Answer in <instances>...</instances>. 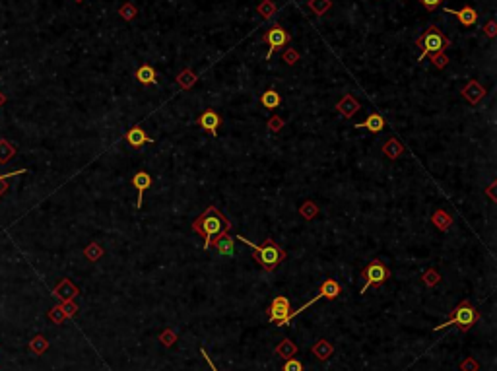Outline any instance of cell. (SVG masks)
I'll list each match as a JSON object with an SVG mask.
<instances>
[{"label": "cell", "mask_w": 497, "mask_h": 371, "mask_svg": "<svg viewBox=\"0 0 497 371\" xmlns=\"http://www.w3.org/2000/svg\"><path fill=\"white\" fill-rule=\"evenodd\" d=\"M231 230V222L220 212L214 204H210L196 220L193 222V232H196L204 239V251L210 249V243L216 235Z\"/></svg>", "instance_id": "cell-1"}, {"label": "cell", "mask_w": 497, "mask_h": 371, "mask_svg": "<svg viewBox=\"0 0 497 371\" xmlns=\"http://www.w3.org/2000/svg\"><path fill=\"white\" fill-rule=\"evenodd\" d=\"M239 241H243L247 247H251V251H253V259L257 260L258 264L262 266V270H266V272H274V270L278 269V264H282L285 259H287V253H285V249L282 247V245H278L274 239H264V241L260 243V245H257V243L248 241L247 237H243V235H235Z\"/></svg>", "instance_id": "cell-2"}, {"label": "cell", "mask_w": 497, "mask_h": 371, "mask_svg": "<svg viewBox=\"0 0 497 371\" xmlns=\"http://www.w3.org/2000/svg\"><path fill=\"white\" fill-rule=\"evenodd\" d=\"M416 45L422 49V53L418 56V60L422 63L427 55H437V53H445L451 47V39L443 33L437 26H429L420 37L416 39Z\"/></svg>", "instance_id": "cell-3"}, {"label": "cell", "mask_w": 497, "mask_h": 371, "mask_svg": "<svg viewBox=\"0 0 497 371\" xmlns=\"http://www.w3.org/2000/svg\"><path fill=\"white\" fill-rule=\"evenodd\" d=\"M478 321H480V311L470 303L468 299H464V301H461L459 305L452 309L451 319H449V321H445V323H441L439 326H435V333H437V331H443V328H447V326H452V325L459 326L462 333H468L470 328L476 325Z\"/></svg>", "instance_id": "cell-4"}, {"label": "cell", "mask_w": 497, "mask_h": 371, "mask_svg": "<svg viewBox=\"0 0 497 371\" xmlns=\"http://www.w3.org/2000/svg\"><path fill=\"white\" fill-rule=\"evenodd\" d=\"M359 278L363 280V286H361V290H359V294L363 296L369 288H381V286L390 278V269H388L383 260L373 259V260H369L367 264L361 269Z\"/></svg>", "instance_id": "cell-5"}, {"label": "cell", "mask_w": 497, "mask_h": 371, "mask_svg": "<svg viewBox=\"0 0 497 371\" xmlns=\"http://www.w3.org/2000/svg\"><path fill=\"white\" fill-rule=\"evenodd\" d=\"M342 294V286L336 282L334 278H326L324 282H322L321 286H319V292H317V296L313 297V299H309L307 303H303V305L299 307V309H295V311H289V315H287V323L294 319V317H297L299 313H303L305 309H309L311 305H315L319 299H336V297Z\"/></svg>", "instance_id": "cell-6"}, {"label": "cell", "mask_w": 497, "mask_h": 371, "mask_svg": "<svg viewBox=\"0 0 497 371\" xmlns=\"http://www.w3.org/2000/svg\"><path fill=\"white\" fill-rule=\"evenodd\" d=\"M289 311H292L289 299H287L285 296H276L272 301H270V305H268V321L278 326L289 325V323H287Z\"/></svg>", "instance_id": "cell-7"}, {"label": "cell", "mask_w": 497, "mask_h": 371, "mask_svg": "<svg viewBox=\"0 0 497 371\" xmlns=\"http://www.w3.org/2000/svg\"><path fill=\"white\" fill-rule=\"evenodd\" d=\"M264 41H266V45L270 47L266 53V58L270 60L272 55H274V51H278V49H282V47H285V45H289L292 35H289V31H285L282 26L274 24V26L264 33Z\"/></svg>", "instance_id": "cell-8"}, {"label": "cell", "mask_w": 497, "mask_h": 371, "mask_svg": "<svg viewBox=\"0 0 497 371\" xmlns=\"http://www.w3.org/2000/svg\"><path fill=\"white\" fill-rule=\"evenodd\" d=\"M221 125V117L214 109H206V111L196 119V127H200L202 130H206L212 138L218 136V130H220Z\"/></svg>", "instance_id": "cell-9"}, {"label": "cell", "mask_w": 497, "mask_h": 371, "mask_svg": "<svg viewBox=\"0 0 497 371\" xmlns=\"http://www.w3.org/2000/svg\"><path fill=\"white\" fill-rule=\"evenodd\" d=\"M125 140L129 142L130 148H134V150H140L142 146H146V144H154V142H156L152 136H148L146 130L142 129V127H138V125H134L132 129H129L127 132H125Z\"/></svg>", "instance_id": "cell-10"}, {"label": "cell", "mask_w": 497, "mask_h": 371, "mask_svg": "<svg viewBox=\"0 0 497 371\" xmlns=\"http://www.w3.org/2000/svg\"><path fill=\"white\" fill-rule=\"evenodd\" d=\"M210 247H214L220 257H235V241L227 232L216 235L210 243Z\"/></svg>", "instance_id": "cell-11"}, {"label": "cell", "mask_w": 497, "mask_h": 371, "mask_svg": "<svg viewBox=\"0 0 497 371\" xmlns=\"http://www.w3.org/2000/svg\"><path fill=\"white\" fill-rule=\"evenodd\" d=\"M130 183H132V187L138 191V200H136V208H142V202H144V193H146L148 189L152 187V175L148 173V171H136L134 175H132V179H130Z\"/></svg>", "instance_id": "cell-12"}, {"label": "cell", "mask_w": 497, "mask_h": 371, "mask_svg": "<svg viewBox=\"0 0 497 371\" xmlns=\"http://www.w3.org/2000/svg\"><path fill=\"white\" fill-rule=\"evenodd\" d=\"M461 93L470 105H478V103L486 97V88H484L478 80H470V82L461 90Z\"/></svg>", "instance_id": "cell-13"}, {"label": "cell", "mask_w": 497, "mask_h": 371, "mask_svg": "<svg viewBox=\"0 0 497 371\" xmlns=\"http://www.w3.org/2000/svg\"><path fill=\"white\" fill-rule=\"evenodd\" d=\"M356 129H363V130H369V132H373V134H379V132H383L385 130V127H387V121H385V117L381 115V113H369L367 119L363 122H358V125H354Z\"/></svg>", "instance_id": "cell-14"}, {"label": "cell", "mask_w": 497, "mask_h": 371, "mask_svg": "<svg viewBox=\"0 0 497 371\" xmlns=\"http://www.w3.org/2000/svg\"><path fill=\"white\" fill-rule=\"evenodd\" d=\"M445 12L447 14H452V16H457L459 18V22H461L462 26H466V28H472V26H476V22H478V12H476V8H472V6H462L461 10H452V8H445Z\"/></svg>", "instance_id": "cell-15"}, {"label": "cell", "mask_w": 497, "mask_h": 371, "mask_svg": "<svg viewBox=\"0 0 497 371\" xmlns=\"http://www.w3.org/2000/svg\"><path fill=\"white\" fill-rule=\"evenodd\" d=\"M359 109H361V107H359V101L351 95V93H346L340 101L336 103V111L340 113L344 119H351Z\"/></svg>", "instance_id": "cell-16"}, {"label": "cell", "mask_w": 497, "mask_h": 371, "mask_svg": "<svg viewBox=\"0 0 497 371\" xmlns=\"http://www.w3.org/2000/svg\"><path fill=\"white\" fill-rule=\"evenodd\" d=\"M53 294H55V297L63 299V301H72L74 297L78 296V288H76L68 278H65V280H60V284L53 290Z\"/></svg>", "instance_id": "cell-17"}, {"label": "cell", "mask_w": 497, "mask_h": 371, "mask_svg": "<svg viewBox=\"0 0 497 371\" xmlns=\"http://www.w3.org/2000/svg\"><path fill=\"white\" fill-rule=\"evenodd\" d=\"M311 354H313L319 362H326L332 354H334V344L328 342V340H324V338H321V340H317L315 346L311 348Z\"/></svg>", "instance_id": "cell-18"}, {"label": "cell", "mask_w": 497, "mask_h": 371, "mask_svg": "<svg viewBox=\"0 0 497 371\" xmlns=\"http://www.w3.org/2000/svg\"><path fill=\"white\" fill-rule=\"evenodd\" d=\"M431 222H433V225L437 228V230H441V232H449L451 230V225H452V216L445 208H437L435 212H433V216H431Z\"/></svg>", "instance_id": "cell-19"}, {"label": "cell", "mask_w": 497, "mask_h": 371, "mask_svg": "<svg viewBox=\"0 0 497 371\" xmlns=\"http://www.w3.org/2000/svg\"><path fill=\"white\" fill-rule=\"evenodd\" d=\"M381 150H383L385 158H388V159H398L406 152L404 144H402L398 138H388L387 142L383 144V148Z\"/></svg>", "instance_id": "cell-20"}, {"label": "cell", "mask_w": 497, "mask_h": 371, "mask_svg": "<svg viewBox=\"0 0 497 371\" xmlns=\"http://www.w3.org/2000/svg\"><path fill=\"white\" fill-rule=\"evenodd\" d=\"M136 80H138L142 86H154V84H157V74L156 70H154V66L150 65H142L136 70Z\"/></svg>", "instance_id": "cell-21"}, {"label": "cell", "mask_w": 497, "mask_h": 371, "mask_svg": "<svg viewBox=\"0 0 497 371\" xmlns=\"http://www.w3.org/2000/svg\"><path fill=\"white\" fill-rule=\"evenodd\" d=\"M276 356L278 358H284V360H289V358H294L295 354H297V344L292 342L289 338H284L282 342L276 346Z\"/></svg>", "instance_id": "cell-22"}, {"label": "cell", "mask_w": 497, "mask_h": 371, "mask_svg": "<svg viewBox=\"0 0 497 371\" xmlns=\"http://www.w3.org/2000/svg\"><path fill=\"white\" fill-rule=\"evenodd\" d=\"M175 80H177V84H179V88H181V90H191L194 84L198 82V76L194 74L193 70L184 68L183 72H179V74H177Z\"/></svg>", "instance_id": "cell-23"}, {"label": "cell", "mask_w": 497, "mask_h": 371, "mask_svg": "<svg viewBox=\"0 0 497 371\" xmlns=\"http://www.w3.org/2000/svg\"><path fill=\"white\" fill-rule=\"evenodd\" d=\"M260 103L266 107V109H276V107H280L282 105V97H280V93L276 92V90H266V92L260 95Z\"/></svg>", "instance_id": "cell-24"}, {"label": "cell", "mask_w": 497, "mask_h": 371, "mask_svg": "<svg viewBox=\"0 0 497 371\" xmlns=\"http://www.w3.org/2000/svg\"><path fill=\"white\" fill-rule=\"evenodd\" d=\"M319 212H321V208L313 200H305L303 204L299 206V214H301L303 220H313V218L319 216Z\"/></svg>", "instance_id": "cell-25"}, {"label": "cell", "mask_w": 497, "mask_h": 371, "mask_svg": "<svg viewBox=\"0 0 497 371\" xmlns=\"http://www.w3.org/2000/svg\"><path fill=\"white\" fill-rule=\"evenodd\" d=\"M14 156H16V148L10 144L8 140L0 138V163H8Z\"/></svg>", "instance_id": "cell-26"}, {"label": "cell", "mask_w": 497, "mask_h": 371, "mask_svg": "<svg viewBox=\"0 0 497 371\" xmlns=\"http://www.w3.org/2000/svg\"><path fill=\"white\" fill-rule=\"evenodd\" d=\"M103 247L99 245V243H90L86 249H84V255H86V259L92 260V262H95V260H99L103 257Z\"/></svg>", "instance_id": "cell-27"}, {"label": "cell", "mask_w": 497, "mask_h": 371, "mask_svg": "<svg viewBox=\"0 0 497 371\" xmlns=\"http://www.w3.org/2000/svg\"><path fill=\"white\" fill-rule=\"evenodd\" d=\"M257 10H258V14L262 16L264 19H270L274 14H276V10H278V6L272 2V0H262L260 4L257 6Z\"/></svg>", "instance_id": "cell-28"}, {"label": "cell", "mask_w": 497, "mask_h": 371, "mask_svg": "<svg viewBox=\"0 0 497 371\" xmlns=\"http://www.w3.org/2000/svg\"><path fill=\"white\" fill-rule=\"evenodd\" d=\"M332 6V0H309V8L313 10L317 16L326 14Z\"/></svg>", "instance_id": "cell-29"}, {"label": "cell", "mask_w": 497, "mask_h": 371, "mask_svg": "<svg viewBox=\"0 0 497 371\" xmlns=\"http://www.w3.org/2000/svg\"><path fill=\"white\" fill-rule=\"evenodd\" d=\"M422 280H424V284L427 286V288H433V286H437V284L441 282V274H439L435 269H427L424 274H422Z\"/></svg>", "instance_id": "cell-30"}, {"label": "cell", "mask_w": 497, "mask_h": 371, "mask_svg": "<svg viewBox=\"0 0 497 371\" xmlns=\"http://www.w3.org/2000/svg\"><path fill=\"white\" fill-rule=\"evenodd\" d=\"M119 14L122 19H127V22H130V19L136 18V14H138V10H136V6L132 4V2H125L122 6L119 8Z\"/></svg>", "instance_id": "cell-31"}, {"label": "cell", "mask_w": 497, "mask_h": 371, "mask_svg": "<svg viewBox=\"0 0 497 371\" xmlns=\"http://www.w3.org/2000/svg\"><path fill=\"white\" fill-rule=\"evenodd\" d=\"M24 173H28V169H18V171H10V173H6V175H0V196L4 195V193H6V189H8L10 177L24 175Z\"/></svg>", "instance_id": "cell-32"}, {"label": "cell", "mask_w": 497, "mask_h": 371, "mask_svg": "<svg viewBox=\"0 0 497 371\" xmlns=\"http://www.w3.org/2000/svg\"><path fill=\"white\" fill-rule=\"evenodd\" d=\"M282 58H284L285 65L294 66V65H297V63H299V58H301V56H299V53L295 51L294 47H287L284 53H282Z\"/></svg>", "instance_id": "cell-33"}, {"label": "cell", "mask_w": 497, "mask_h": 371, "mask_svg": "<svg viewBox=\"0 0 497 371\" xmlns=\"http://www.w3.org/2000/svg\"><path fill=\"white\" fill-rule=\"evenodd\" d=\"M29 348H31V352L33 354H43L49 348V342H47L43 336H35L33 340H31V344H29Z\"/></svg>", "instance_id": "cell-34"}, {"label": "cell", "mask_w": 497, "mask_h": 371, "mask_svg": "<svg viewBox=\"0 0 497 371\" xmlns=\"http://www.w3.org/2000/svg\"><path fill=\"white\" fill-rule=\"evenodd\" d=\"M284 119L282 117H278V115H272L270 117V121H268V130L270 132H280V130L284 129Z\"/></svg>", "instance_id": "cell-35"}, {"label": "cell", "mask_w": 497, "mask_h": 371, "mask_svg": "<svg viewBox=\"0 0 497 371\" xmlns=\"http://www.w3.org/2000/svg\"><path fill=\"white\" fill-rule=\"evenodd\" d=\"M159 340L163 342V346H171V344H175L177 334L171 328H165V331H161V334H159Z\"/></svg>", "instance_id": "cell-36"}, {"label": "cell", "mask_w": 497, "mask_h": 371, "mask_svg": "<svg viewBox=\"0 0 497 371\" xmlns=\"http://www.w3.org/2000/svg\"><path fill=\"white\" fill-rule=\"evenodd\" d=\"M431 56V63L437 68H445V66L449 65V56L445 55V53H437V55H429Z\"/></svg>", "instance_id": "cell-37"}, {"label": "cell", "mask_w": 497, "mask_h": 371, "mask_svg": "<svg viewBox=\"0 0 497 371\" xmlns=\"http://www.w3.org/2000/svg\"><path fill=\"white\" fill-rule=\"evenodd\" d=\"M480 363L474 360V358H466L461 362V371H478Z\"/></svg>", "instance_id": "cell-38"}, {"label": "cell", "mask_w": 497, "mask_h": 371, "mask_svg": "<svg viewBox=\"0 0 497 371\" xmlns=\"http://www.w3.org/2000/svg\"><path fill=\"white\" fill-rule=\"evenodd\" d=\"M58 307H60V311L66 315V319H68V317H74V315H76V311H78V307L74 305L72 301H63Z\"/></svg>", "instance_id": "cell-39"}, {"label": "cell", "mask_w": 497, "mask_h": 371, "mask_svg": "<svg viewBox=\"0 0 497 371\" xmlns=\"http://www.w3.org/2000/svg\"><path fill=\"white\" fill-rule=\"evenodd\" d=\"M282 369H284V371H303V363L299 362V360L289 358V360L284 363V367H282Z\"/></svg>", "instance_id": "cell-40"}, {"label": "cell", "mask_w": 497, "mask_h": 371, "mask_svg": "<svg viewBox=\"0 0 497 371\" xmlns=\"http://www.w3.org/2000/svg\"><path fill=\"white\" fill-rule=\"evenodd\" d=\"M420 2H422V6H424L427 12H433V10H437L439 6H441L445 0H420Z\"/></svg>", "instance_id": "cell-41"}, {"label": "cell", "mask_w": 497, "mask_h": 371, "mask_svg": "<svg viewBox=\"0 0 497 371\" xmlns=\"http://www.w3.org/2000/svg\"><path fill=\"white\" fill-rule=\"evenodd\" d=\"M49 317H51V321H55V323H60V321H65L66 315L60 311V307H53L51 311H49Z\"/></svg>", "instance_id": "cell-42"}, {"label": "cell", "mask_w": 497, "mask_h": 371, "mask_svg": "<svg viewBox=\"0 0 497 371\" xmlns=\"http://www.w3.org/2000/svg\"><path fill=\"white\" fill-rule=\"evenodd\" d=\"M484 31H486V35L488 37H495V22L491 19V22H488V26L484 28Z\"/></svg>", "instance_id": "cell-43"}, {"label": "cell", "mask_w": 497, "mask_h": 371, "mask_svg": "<svg viewBox=\"0 0 497 371\" xmlns=\"http://www.w3.org/2000/svg\"><path fill=\"white\" fill-rule=\"evenodd\" d=\"M200 356H202V358H204V362H206V363H208V365H210V369H212V371H220V369H216V365H214V362H212V360H210V356H208V352H206L204 348H200Z\"/></svg>", "instance_id": "cell-44"}, {"label": "cell", "mask_w": 497, "mask_h": 371, "mask_svg": "<svg viewBox=\"0 0 497 371\" xmlns=\"http://www.w3.org/2000/svg\"><path fill=\"white\" fill-rule=\"evenodd\" d=\"M486 193H488L489 198H491V200L495 202V181H493V183H491V185L488 187V191H486Z\"/></svg>", "instance_id": "cell-45"}, {"label": "cell", "mask_w": 497, "mask_h": 371, "mask_svg": "<svg viewBox=\"0 0 497 371\" xmlns=\"http://www.w3.org/2000/svg\"><path fill=\"white\" fill-rule=\"evenodd\" d=\"M4 101H6V97H4L2 93H0V105H2V103H4Z\"/></svg>", "instance_id": "cell-46"}, {"label": "cell", "mask_w": 497, "mask_h": 371, "mask_svg": "<svg viewBox=\"0 0 497 371\" xmlns=\"http://www.w3.org/2000/svg\"><path fill=\"white\" fill-rule=\"evenodd\" d=\"M76 2H78V4H80V2H84V0H76Z\"/></svg>", "instance_id": "cell-47"}]
</instances>
